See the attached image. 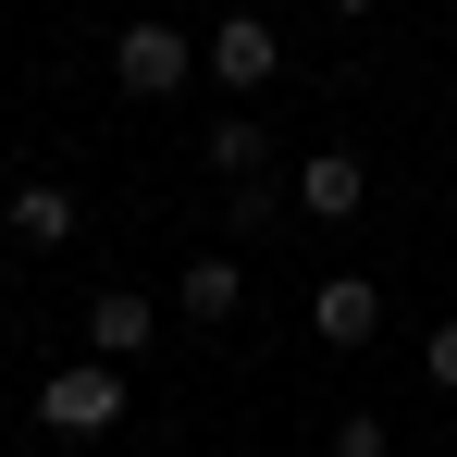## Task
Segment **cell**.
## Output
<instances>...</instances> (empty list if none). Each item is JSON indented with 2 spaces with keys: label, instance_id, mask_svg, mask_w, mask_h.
Returning a JSON list of instances; mask_svg holds the SVG:
<instances>
[{
  "label": "cell",
  "instance_id": "obj_12",
  "mask_svg": "<svg viewBox=\"0 0 457 457\" xmlns=\"http://www.w3.org/2000/svg\"><path fill=\"white\" fill-rule=\"evenodd\" d=\"M334 12H371V0H334Z\"/></svg>",
  "mask_w": 457,
  "mask_h": 457
},
{
  "label": "cell",
  "instance_id": "obj_5",
  "mask_svg": "<svg viewBox=\"0 0 457 457\" xmlns=\"http://www.w3.org/2000/svg\"><path fill=\"white\" fill-rule=\"evenodd\" d=\"M309 334H321V346H371L383 334V285L371 272H334V285L309 297Z\"/></svg>",
  "mask_w": 457,
  "mask_h": 457
},
{
  "label": "cell",
  "instance_id": "obj_1",
  "mask_svg": "<svg viewBox=\"0 0 457 457\" xmlns=\"http://www.w3.org/2000/svg\"><path fill=\"white\" fill-rule=\"evenodd\" d=\"M186 75H198V37H186V25H161V12H137V25L112 37V87H124V99H173Z\"/></svg>",
  "mask_w": 457,
  "mask_h": 457
},
{
  "label": "cell",
  "instance_id": "obj_9",
  "mask_svg": "<svg viewBox=\"0 0 457 457\" xmlns=\"http://www.w3.org/2000/svg\"><path fill=\"white\" fill-rule=\"evenodd\" d=\"M198 161H211V173H223V186H260V173H272V137H260V124H247V112H223V124H211V137H198Z\"/></svg>",
  "mask_w": 457,
  "mask_h": 457
},
{
  "label": "cell",
  "instance_id": "obj_2",
  "mask_svg": "<svg viewBox=\"0 0 457 457\" xmlns=\"http://www.w3.org/2000/svg\"><path fill=\"white\" fill-rule=\"evenodd\" d=\"M37 420H50V433H112V420H124V359L50 371V383H37Z\"/></svg>",
  "mask_w": 457,
  "mask_h": 457
},
{
  "label": "cell",
  "instance_id": "obj_6",
  "mask_svg": "<svg viewBox=\"0 0 457 457\" xmlns=\"http://www.w3.org/2000/svg\"><path fill=\"white\" fill-rule=\"evenodd\" d=\"M173 309H186V321H235V309H247V260H211V247H198V260L173 272Z\"/></svg>",
  "mask_w": 457,
  "mask_h": 457
},
{
  "label": "cell",
  "instance_id": "obj_11",
  "mask_svg": "<svg viewBox=\"0 0 457 457\" xmlns=\"http://www.w3.org/2000/svg\"><path fill=\"white\" fill-rule=\"evenodd\" d=\"M420 371H433V395H457V309L433 321V334H420Z\"/></svg>",
  "mask_w": 457,
  "mask_h": 457
},
{
  "label": "cell",
  "instance_id": "obj_4",
  "mask_svg": "<svg viewBox=\"0 0 457 457\" xmlns=\"http://www.w3.org/2000/svg\"><path fill=\"white\" fill-rule=\"evenodd\" d=\"M359 198H371V161L359 149H309L297 161V211L309 223H359Z\"/></svg>",
  "mask_w": 457,
  "mask_h": 457
},
{
  "label": "cell",
  "instance_id": "obj_8",
  "mask_svg": "<svg viewBox=\"0 0 457 457\" xmlns=\"http://www.w3.org/2000/svg\"><path fill=\"white\" fill-rule=\"evenodd\" d=\"M149 321H161V309L137 297V285H99V297H87V346H99V359H137Z\"/></svg>",
  "mask_w": 457,
  "mask_h": 457
},
{
  "label": "cell",
  "instance_id": "obj_10",
  "mask_svg": "<svg viewBox=\"0 0 457 457\" xmlns=\"http://www.w3.org/2000/svg\"><path fill=\"white\" fill-rule=\"evenodd\" d=\"M334 457H395V433H383L371 408H346V420H334Z\"/></svg>",
  "mask_w": 457,
  "mask_h": 457
},
{
  "label": "cell",
  "instance_id": "obj_3",
  "mask_svg": "<svg viewBox=\"0 0 457 457\" xmlns=\"http://www.w3.org/2000/svg\"><path fill=\"white\" fill-rule=\"evenodd\" d=\"M198 75L235 87V99H260V87L285 75V37H272L260 12H223V25H211V50H198Z\"/></svg>",
  "mask_w": 457,
  "mask_h": 457
},
{
  "label": "cell",
  "instance_id": "obj_7",
  "mask_svg": "<svg viewBox=\"0 0 457 457\" xmlns=\"http://www.w3.org/2000/svg\"><path fill=\"white\" fill-rule=\"evenodd\" d=\"M0 223H12V247H75V186H12Z\"/></svg>",
  "mask_w": 457,
  "mask_h": 457
}]
</instances>
